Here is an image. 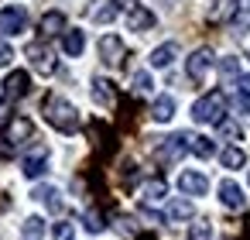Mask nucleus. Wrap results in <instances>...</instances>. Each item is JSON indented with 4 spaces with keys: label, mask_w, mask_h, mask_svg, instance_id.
<instances>
[{
    "label": "nucleus",
    "mask_w": 250,
    "mask_h": 240,
    "mask_svg": "<svg viewBox=\"0 0 250 240\" xmlns=\"http://www.w3.org/2000/svg\"><path fill=\"white\" fill-rule=\"evenodd\" d=\"M45 168H48V148H35V151H31V154H24V161H21L24 178H38Z\"/></svg>",
    "instance_id": "obj_11"
},
{
    "label": "nucleus",
    "mask_w": 250,
    "mask_h": 240,
    "mask_svg": "<svg viewBox=\"0 0 250 240\" xmlns=\"http://www.w3.org/2000/svg\"><path fill=\"white\" fill-rule=\"evenodd\" d=\"M113 4H117V7H127V11H134V7H137V0H113Z\"/></svg>",
    "instance_id": "obj_35"
},
{
    "label": "nucleus",
    "mask_w": 250,
    "mask_h": 240,
    "mask_svg": "<svg viewBox=\"0 0 250 240\" xmlns=\"http://www.w3.org/2000/svg\"><path fill=\"white\" fill-rule=\"evenodd\" d=\"M134 89L137 93H151V76L147 72H134Z\"/></svg>",
    "instance_id": "obj_32"
},
{
    "label": "nucleus",
    "mask_w": 250,
    "mask_h": 240,
    "mask_svg": "<svg viewBox=\"0 0 250 240\" xmlns=\"http://www.w3.org/2000/svg\"><path fill=\"white\" fill-rule=\"evenodd\" d=\"M100 55H103V62H106V65H113V69H117V65L124 62L127 48H124V42H120L117 35H103V38H100Z\"/></svg>",
    "instance_id": "obj_6"
},
{
    "label": "nucleus",
    "mask_w": 250,
    "mask_h": 240,
    "mask_svg": "<svg viewBox=\"0 0 250 240\" xmlns=\"http://www.w3.org/2000/svg\"><path fill=\"white\" fill-rule=\"evenodd\" d=\"M42 38H55V35H65L69 28H65V14L62 11H48L45 18H42Z\"/></svg>",
    "instance_id": "obj_15"
},
{
    "label": "nucleus",
    "mask_w": 250,
    "mask_h": 240,
    "mask_svg": "<svg viewBox=\"0 0 250 240\" xmlns=\"http://www.w3.org/2000/svg\"><path fill=\"white\" fill-rule=\"evenodd\" d=\"M151 117H154L158 124H168V120L175 117V100H171V96H158V100L151 103Z\"/></svg>",
    "instance_id": "obj_20"
},
{
    "label": "nucleus",
    "mask_w": 250,
    "mask_h": 240,
    "mask_svg": "<svg viewBox=\"0 0 250 240\" xmlns=\"http://www.w3.org/2000/svg\"><path fill=\"white\" fill-rule=\"evenodd\" d=\"M219 161H223V168H243L247 165V154H243V148L229 144V148L219 151Z\"/></svg>",
    "instance_id": "obj_23"
},
{
    "label": "nucleus",
    "mask_w": 250,
    "mask_h": 240,
    "mask_svg": "<svg viewBox=\"0 0 250 240\" xmlns=\"http://www.w3.org/2000/svg\"><path fill=\"white\" fill-rule=\"evenodd\" d=\"M83 226H86L89 233H100V230H103L106 223H103V216H100L96 209H86V216H83Z\"/></svg>",
    "instance_id": "obj_27"
},
{
    "label": "nucleus",
    "mask_w": 250,
    "mask_h": 240,
    "mask_svg": "<svg viewBox=\"0 0 250 240\" xmlns=\"http://www.w3.org/2000/svg\"><path fill=\"white\" fill-rule=\"evenodd\" d=\"M188 240H212V226H209V219H195V223L188 226Z\"/></svg>",
    "instance_id": "obj_26"
},
{
    "label": "nucleus",
    "mask_w": 250,
    "mask_h": 240,
    "mask_svg": "<svg viewBox=\"0 0 250 240\" xmlns=\"http://www.w3.org/2000/svg\"><path fill=\"white\" fill-rule=\"evenodd\" d=\"M175 59H178V45H175V42H165V45H158V48L151 52V65H154V69H168Z\"/></svg>",
    "instance_id": "obj_18"
},
{
    "label": "nucleus",
    "mask_w": 250,
    "mask_h": 240,
    "mask_svg": "<svg viewBox=\"0 0 250 240\" xmlns=\"http://www.w3.org/2000/svg\"><path fill=\"white\" fill-rule=\"evenodd\" d=\"M55 240H76V226L72 223H55Z\"/></svg>",
    "instance_id": "obj_30"
},
{
    "label": "nucleus",
    "mask_w": 250,
    "mask_h": 240,
    "mask_svg": "<svg viewBox=\"0 0 250 240\" xmlns=\"http://www.w3.org/2000/svg\"><path fill=\"white\" fill-rule=\"evenodd\" d=\"M83 48H86V35H83L79 28H69V31L62 35V52H65V55H72V59H79V55H83Z\"/></svg>",
    "instance_id": "obj_17"
},
{
    "label": "nucleus",
    "mask_w": 250,
    "mask_h": 240,
    "mask_svg": "<svg viewBox=\"0 0 250 240\" xmlns=\"http://www.w3.org/2000/svg\"><path fill=\"white\" fill-rule=\"evenodd\" d=\"M240 24H250V0H243V14H240Z\"/></svg>",
    "instance_id": "obj_34"
},
{
    "label": "nucleus",
    "mask_w": 250,
    "mask_h": 240,
    "mask_svg": "<svg viewBox=\"0 0 250 240\" xmlns=\"http://www.w3.org/2000/svg\"><path fill=\"white\" fill-rule=\"evenodd\" d=\"M42 110H45V120H48L55 131H62V134L79 131V110H76L69 100H62V96H48Z\"/></svg>",
    "instance_id": "obj_2"
},
{
    "label": "nucleus",
    "mask_w": 250,
    "mask_h": 240,
    "mask_svg": "<svg viewBox=\"0 0 250 240\" xmlns=\"http://www.w3.org/2000/svg\"><path fill=\"white\" fill-rule=\"evenodd\" d=\"M219 134H223V137H229V141H240V137H243V127H240V124H233V120H223V124H219Z\"/></svg>",
    "instance_id": "obj_29"
},
{
    "label": "nucleus",
    "mask_w": 250,
    "mask_h": 240,
    "mask_svg": "<svg viewBox=\"0 0 250 240\" xmlns=\"http://www.w3.org/2000/svg\"><path fill=\"white\" fill-rule=\"evenodd\" d=\"M35 199H38V202H45V209H48V213H62V209H65L62 192H59L55 185H38V189H35Z\"/></svg>",
    "instance_id": "obj_16"
},
{
    "label": "nucleus",
    "mask_w": 250,
    "mask_h": 240,
    "mask_svg": "<svg viewBox=\"0 0 250 240\" xmlns=\"http://www.w3.org/2000/svg\"><path fill=\"white\" fill-rule=\"evenodd\" d=\"M4 89H7V96H11V100H21V96H28V89H31V76H28L24 69H18V72H11V76H7Z\"/></svg>",
    "instance_id": "obj_14"
},
{
    "label": "nucleus",
    "mask_w": 250,
    "mask_h": 240,
    "mask_svg": "<svg viewBox=\"0 0 250 240\" xmlns=\"http://www.w3.org/2000/svg\"><path fill=\"white\" fill-rule=\"evenodd\" d=\"M11 62H14V48H11L4 38H0V69H7Z\"/></svg>",
    "instance_id": "obj_31"
},
{
    "label": "nucleus",
    "mask_w": 250,
    "mask_h": 240,
    "mask_svg": "<svg viewBox=\"0 0 250 240\" xmlns=\"http://www.w3.org/2000/svg\"><path fill=\"white\" fill-rule=\"evenodd\" d=\"M4 124H7V110H4V107H0V127H4Z\"/></svg>",
    "instance_id": "obj_36"
},
{
    "label": "nucleus",
    "mask_w": 250,
    "mask_h": 240,
    "mask_svg": "<svg viewBox=\"0 0 250 240\" xmlns=\"http://www.w3.org/2000/svg\"><path fill=\"white\" fill-rule=\"evenodd\" d=\"M24 59L31 62V69L35 72H42V76H52L55 69H59V59H55V52L48 48V42L42 38V42H31L28 48H24Z\"/></svg>",
    "instance_id": "obj_3"
},
{
    "label": "nucleus",
    "mask_w": 250,
    "mask_h": 240,
    "mask_svg": "<svg viewBox=\"0 0 250 240\" xmlns=\"http://www.w3.org/2000/svg\"><path fill=\"white\" fill-rule=\"evenodd\" d=\"M219 202H223L226 209H243V206H247V196H243V189H240L233 178H223V182H219Z\"/></svg>",
    "instance_id": "obj_9"
},
{
    "label": "nucleus",
    "mask_w": 250,
    "mask_h": 240,
    "mask_svg": "<svg viewBox=\"0 0 250 240\" xmlns=\"http://www.w3.org/2000/svg\"><path fill=\"white\" fill-rule=\"evenodd\" d=\"M168 223H182V219H192V202L188 199H171L168 202V213H165Z\"/></svg>",
    "instance_id": "obj_21"
},
{
    "label": "nucleus",
    "mask_w": 250,
    "mask_h": 240,
    "mask_svg": "<svg viewBox=\"0 0 250 240\" xmlns=\"http://www.w3.org/2000/svg\"><path fill=\"white\" fill-rule=\"evenodd\" d=\"M4 96H7V89H4V83H0V103H4Z\"/></svg>",
    "instance_id": "obj_37"
},
{
    "label": "nucleus",
    "mask_w": 250,
    "mask_h": 240,
    "mask_svg": "<svg viewBox=\"0 0 250 240\" xmlns=\"http://www.w3.org/2000/svg\"><path fill=\"white\" fill-rule=\"evenodd\" d=\"M219 69H223V76H236V69H240V65H236V59L229 55V59H223V62H219Z\"/></svg>",
    "instance_id": "obj_33"
},
{
    "label": "nucleus",
    "mask_w": 250,
    "mask_h": 240,
    "mask_svg": "<svg viewBox=\"0 0 250 240\" xmlns=\"http://www.w3.org/2000/svg\"><path fill=\"white\" fill-rule=\"evenodd\" d=\"M178 137H182V144H185V151H192V154H199V158H212V154H216V144H212L209 137H202V134H192V131H182Z\"/></svg>",
    "instance_id": "obj_8"
},
{
    "label": "nucleus",
    "mask_w": 250,
    "mask_h": 240,
    "mask_svg": "<svg viewBox=\"0 0 250 240\" xmlns=\"http://www.w3.org/2000/svg\"><path fill=\"white\" fill-rule=\"evenodd\" d=\"M154 21H158L154 11H147V7H141V4H137L134 11H127V28H130V31H151Z\"/></svg>",
    "instance_id": "obj_13"
},
{
    "label": "nucleus",
    "mask_w": 250,
    "mask_h": 240,
    "mask_svg": "<svg viewBox=\"0 0 250 240\" xmlns=\"http://www.w3.org/2000/svg\"><path fill=\"white\" fill-rule=\"evenodd\" d=\"M21 240H45V219L42 216H28L21 226Z\"/></svg>",
    "instance_id": "obj_24"
},
{
    "label": "nucleus",
    "mask_w": 250,
    "mask_h": 240,
    "mask_svg": "<svg viewBox=\"0 0 250 240\" xmlns=\"http://www.w3.org/2000/svg\"><path fill=\"white\" fill-rule=\"evenodd\" d=\"M240 14V0H212V7H209V21L212 24H223V21H236Z\"/></svg>",
    "instance_id": "obj_12"
},
{
    "label": "nucleus",
    "mask_w": 250,
    "mask_h": 240,
    "mask_svg": "<svg viewBox=\"0 0 250 240\" xmlns=\"http://www.w3.org/2000/svg\"><path fill=\"white\" fill-rule=\"evenodd\" d=\"M117 11H120L117 4H106V7H96V11H93V21H100V24H110V21L117 18Z\"/></svg>",
    "instance_id": "obj_28"
},
{
    "label": "nucleus",
    "mask_w": 250,
    "mask_h": 240,
    "mask_svg": "<svg viewBox=\"0 0 250 240\" xmlns=\"http://www.w3.org/2000/svg\"><path fill=\"white\" fill-rule=\"evenodd\" d=\"M192 120L195 124H223L226 120V93L223 89H209L206 96H199L192 103Z\"/></svg>",
    "instance_id": "obj_1"
},
{
    "label": "nucleus",
    "mask_w": 250,
    "mask_h": 240,
    "mask_svg": "<svg viewBox=\"0 0 250 240\" xmlns=\"http://www.w3.org/2000/svg\"><path fill=\"white\" fill-rule=\"evenodd\" d=\"M212 62H216L212 48H195V52L188 55V62H185V76H188L192 83H202V79H206V72L212 69Z\"/></svg>",
    "instance_id": "obj_4"
},
{
    "label": "nucleus",
    "mask_w": 250,
    "mask_h": 240,
    "mask_svg": "<svg viewBox=\"0 0 250 240\" xmlns=\"http://www.w3.org/2000/svg\"><path fill=\"white\" fill-rule=\"evenodd\" d=\"M165 192H168V185H165V178H151V182L144 185V202L151 206V202H158V199H165Z\"/></svg>",
    "instance_id": "obj_25"
},
{
    "label": "nucleus",
    "mask_w": 250,
    "mask_h": 240,
    "mask_svg": "<svg viewBox=\"0 0 250 240\" xmlns=\"http://www.w3.org/2000/svg\"><path fill=\"white\" fill-rule=\"evenodd\" d=\"M28 28V11L24 7H4L0 11V35H21Z\"/></svg>",
    "instance_id": "obj_5"
},
{
    "label": "nucleus",
    "mask_w": 250,
    "mask_h": 240,
    "mask_svg": "<svg viewBox=\"0 0 250 240\" xmlns=\"http://www.w3.org/2000/svg\"><path fill=\"white\" fill-rule=\"evenodd\" d=\"M233 103H236L240 113H250V72L236 76V96H233Z\"/></svg>",
    "instance_id": "obj_22"
},
{
    "label": "nucleus",
    "mask_w": 250,
    "mask_h": 240,
    "mask_svg": "<svg viewBox=\"0 0 250 240\" xmlns=\"http://www.w3.org/2000/svg\"><path fill=\"white\" fill-rule=\"evenodd\" d=\"M31 134H35V124H31L28 117H14V120L7 124V131H4V141H7V144H24Z\"/></svg>",
    "instance_id": "obj_10"
},
{
    "label": "nucleus",
    "mask_w": 250,
    "mask_h": 240,
    "mask_svg": "<svg viewBox=\"0 0 250 240\" xmlns=\"http://www.w3.org/2000/svg\"><path fill=\"white\" fill-rule=\"evenodd\" d=\"M93 100H96L100 107H113V103H117L113 83H106V79H93Z\"/></svg>",
    "instance_id": "obj_19"
},
{
    "label": "nucleus",
    "mask_w": 250,
    "mask_h": 240,
    "mask_svg": "<svg viewBox=\"0 0 250 240\" xmlns=\"http://www.w3.org/2000/svg\"><path fill=\"white\" fill-rule=\"evenodd\" d=\"M178 189H182V196H206L209 192V178L202 175V172H182L178 175Z\"/></svg>",
    "instance_id": "obj_7"
}]
</instances>
